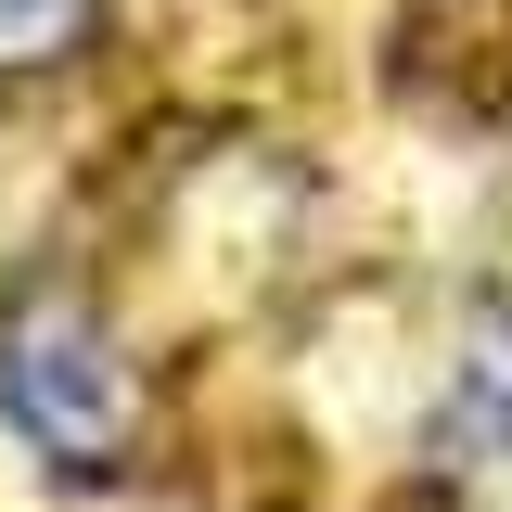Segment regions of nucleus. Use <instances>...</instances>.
I'll use <instances>...</instances> for the list:
<instances>
[{
    "mask_svg": "<svg viewBox=\"0 0 512 512\" xmlns=\"http://www.w3.org/2000/svg\"><path fill=\"white\" fill-rule=\"evenodd\" d=\"M0 423L52 461L64 487H116L141 448V372L103 333L90 295H26L0 320Z\"/></svg>",
    "mask_w": 512,
    "mask_h": 512,
    "instance_id": "1",
    "label": "nucleus"
},
{
    "mask_svg": "<svg viewBox=\"0 0 512 512\" xmlns=\"http://www.w3.org/2000/svg\"><path fill=\"white\" fill-rule=\"evenodd\" d=\"M90 39V0H0V64H52Z\"/></svg>",
    "mask_w": 512,
    "mask_h": 512,
    "instance_id": "2",
    "label": "nucleus"
}]
</instances>
